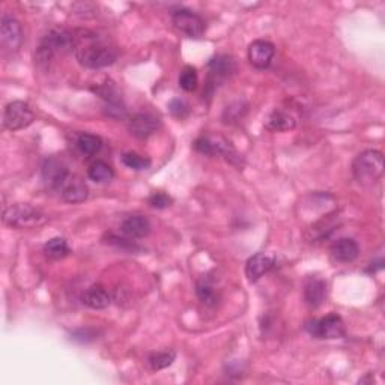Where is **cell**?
I'll use <instances>...</instances> for the list:
<instances>
[{"mask_svg":"<svg viewBox=\"0 0 385 385\" xmlns=\"http://www.w3.org/2000/svg\"><path fill=\"white\" fill-rule=\"evenodd\" d=\"M306 328L314 339H342L346 334L343 319L337 313H330L321 319H313L306 324Z\"/></svg>","mask_w":385,"mask_h":385,"instance_id":"8992f818","label":"cell"},{"mask_svg":"<svg viewBox=\"0 0 385 385\" xmlns=\"http://www.w3.org/2000/svg\"><path fill=\"white\" fill-rule=\"evenodd\" d=\"M194 149L197 153L203 155H223L232 165H238L241 162V155L237 153L230 142H227L223 137H213V136H201L196 138Z\"/></svg>","mask_w":385,"mask_h":385,"instance_id":"52a82bcc","label":"cell"},{"mask_svg":"<svg viewBox=\"0 0 385 385\" xmlns=\"http://www.w3.org/2000/svg\"><path fill=\"white\" fill-rule=\"evenodd\" d=\"M169 112L177 119H184L190 114V106L181 98H174L169 102Z\"/></svg>","mask_w":385,"mask_h":385,"instance_id":"f1b7e54d","label":"cell"},{"mask_svg":"<svg viewBox=\"0 0 385 385\" xmlns=\"http://www.w3.org/2000/svg\"><path fill=\"white\" fill-rule=\"evenodd\" d=\"M331 258L339 263H351L360 254L358 242L353 238H340L331 246Z\"/></svg>","mask_w":385,"mask_h":385,"instance_id":"e0dca14e","label":"cell"},{"mask_svg":"<svg viewBox=\"0 0 385 385\" xmlns=\"http://www.w3.org/2000/svg\"><path fill=\"white\" fill-rule=\"evenodd\" d=\"M297 126V119L292 114L285 110H274L273 113L268 114L265 119V128L268 131L273 133H282V131H290Z\"/></svg>","mask_w":385,"mask_h":385,"instance_id":"ffe728a7","label":"cell"},{"mask_svg":"<svg viewBox=\"0 0 385 385\" xmlns=\"http://www.w3.org/2000/svg\"><path fill=\"white\" fill-rule=\"evenodd\" d=\"M160 125L161 122L157 116L150 113H137L128 121V131H130L131 136L145 140L157 133Z\"/></svg>","mask_w":385,"mask_h":385,"instance_id":"4fadbf2b","label":"cell"},{"mask_svg":"<svg viewBox=\"0 0 385 385\" xmlns=\"http://www.w3.org/2000/svg\"><path fill=\"white\" fill-rule=\"evenodd\" d=\"M302 295H304L306 304L316 309L324 304L326 300V282L321 277H309L304 283V290H302Z\"/></svg>","mask_w":385,"mask_h":385,"instance_id":"2e32d148","label":"cell"},{"mask_svg":"<svg viewBox=\"0 0 385 385\" xmlns=\"http://www.w3.org/2000/svg\"><path fill=\"white\" fill-rule=\"evenodd\" d=\"M4 223L14 229H37L49 223V215L28 203H16L4 211Z\"/></svg>","mask_w":385,"mask_h":385,"instance_id":"277c9868","label":"cell"},{"mask_svg":"<svg viewBox=\"0 0 385 385\" xmlns=\"http://www.w3.org/2000/svg\"><path fill=\"white\" fill-rule=\"evenodd\" d=\"M353 174L363 186L377 184L384 174V155L381 150L367 149L358 154L353 162Z\"/></svg>","mask_w":385,"mask_h":385,"instance_id":"7a4b0ae2","label":"cell"},{"mask_svg":"<svg viewBox=\"0 0 385 385\" xmlns=\"http://www.w3.org/2000/svg\"><path fill=\"white\" fill-rule=\"evenodd\" d=\"M148 203L153 208H155V209H166L173 203V199L169 194L158 191V193H153L149 196Z\"/></svg>","mask_w":385,"mask_h":385,"instance_id":"f546056e","label":"cell"},{"mask_svg":"<svg viewBox=\"0 0 385 385\" xmlns=\"http://www.w3.org/2000/svg\"><path fill=\"white\" fill-rule=\"evenodd\" d=\"M276 56V47L265 40H256L249 45V61L256 69H266Z\"/></svg>","mask_w":385,"mask_h":385,"instance_id":"5bb4252c","label":"cell"},{"mask_svg":"<svg viewBox=\"0 0 385 385\" xmlns=\"http://www.w3.org/2000/svg\"><path fill=\"white\" fill-rule=\"evenodd\" d=\"M35 121V113L25 101L9 102L4 110V126L9 131L28 128Z\"/></svg>","mask_w":385,"mask_h":385,"instance_id":"9c48e42d","label":"cell"},{"mask_svg":"<svg viewBox=\"0 0 385 385\" xmlns=\"http://www.w3.org/2000/svg\"><path fill=\"white\" fill-rule=\"evenodd\" d=\"M88 177L93 182L104 184V182H109V181H112L114 178V170L112 169L110 165H107L106 161L97 160V161H93L92 165L89 166Z\"/></svg>","mask_w":385,"mask_h":385,"instance_id":"603a6c76","label":"cell"},{"mask_svg":"<svg viewBox=\"0 0 385 385\" xmlns=\"http://www.w3.org/2000/svg\"><path fill=\"white\" fill-rule=\"evenodd\" d=\"M81 302L92 310H104L110 306L112 298L106 288L101 285H93L88 288L83 295H81Z\"/></svg>","mask_w":385,"mask_h":385,"instance_id":"d6986e66","label":"cell"},{"mask_svg":"<svg viewBox=\"0 0 385 385\" xmlns=\"http://www.w3.org/2000/svg\"><path fill=\"white\" fill-rule=\"evenodd\" d=\"M196 294H197V297H199V300L203 302V304H206V306L217 304V300H218L217 290H215L214 283L209 278L203 277V278L199 280V282L196 283Z\"/></svg>","mask_w":385,"mask_h":385,"instance_id":"d4e9b609","label":"cell"},{"mask_svg":"<svg viewBox=\"0 0 385 385\" xmlns=\"http://www.w3.org/2000/svg\"><path fill=\"white\" fill-rule=\"evenodd\" d=\"M76 148L78 149L80 154H83L86 157H93L102 149V140L95 134L81 133L76 138Z\"/></svg>","mask_w":385,"mask_h":385,"instance_id":"44dd1931","label":"cell"},{"mask_svg":"<svg viewBox=\"0 0 385 385\" xmlns=\"http://www.w3.org/2000/svg\"><path fill=\"white\" fill-rule=\"evenodd\" d=\"M247 104H244L242 101H238L235 104H232V106H229L226 110H225V114H223V119L226 124H233L239 121L244 113L247 112Z\"/></svg>","mask_w":385,"mask_h":385,"instance_id":"83f0119b","label":"cell"},{"mask_svg":"<svg viewBox=\"0 0 385 385\" xmlns=\"http://www.w3.org/2000/svg\"><path fill=\"white\" fill-rule=\"evenodd\" d=\"M179 88L185 92H193L197 89V85H199V76H197L196 68L193 66H185L178 78Z\"/></svg>","mask_w":385,"mask_h":385,"instance_id":"484cf974","label":"cell"},{"mask_svg":"<svg viewBox=\"0 0 385 385\" xmlns=\"http://www.w3.org/2000/svg\"><path fill=\"white\" fill-rule=\"evenodd\" d=\"M69 52H74V32L54 28L40 41V45L37 47V61L40 64H47L54 56L66 54Z\"/></svg>","mask_w":385,"mask_h":385,"instance_id":"3957f363","label":"cell"},{"mask_svg":"<svg viewBox=\"0 0 385 385\" xmlns=\"http://www.w3.org/2000/svg\"><path fill=\"white\" fill-rule=\"evenodd\" d=\"M172 23L173 26L177 28L181 33H184L186 38H193V40L202 38L206 29L205 20L199 14H196L194 11L186 9V8L174 11V13L172 14Z\"/></svg>","mask_w":385,"mask_h":385,"instance_id":"ba28073f","label":"cell"},{"mask_svg":"<svg viewBox=\"0 0 385 385\" xmlns=\"http://www.w3.org/2000/svg\"><path fill=\"white\" fill-rule=\"evenodd\" d=\"M0 44L9 52H17L23 44V29L13 16L4 14L0 20Z\"/></svg>","mask_w":385,"mask_h":385,"instance_id":"30bf717a","label":"cell"},{"mask_svg":"<svg viewBox=\"0 0 385 385\" xmlns=\"http://www.w3.org/2000/svg\"><path fill=\"white\" fill-rule=\"evenodd\" d=\"M57 193L61 194V197L66 203L77 205V203H81L88 199L89 189H88L86 182L80 177H77V174H74V173H69L68 178L59 186Z\"/></svg>","mask_w":385,"mask_h":385,"instance_id":"7c38bea8","label":"cell"},{"mask_svg":"<svg viewBox=\"0 0 385 385\" xmlns=\"http://www.w3.org/2000/svg\"><path fill=\"white\" fill-rule=\"evenodd\" d=\"M274 265V256L268 253H256L246 263V277L250 283L258 282V280L273 270Z\"/></svg>","mask_w":385,"mask_h":385,"instance_id":"9a60e30c","label":"cell"},{"mask_svg":"<svg viewBox=\"0 0 385 385\" xmlns=\"http://www.w3.org/2000/svg\"><path fill=\"white\" fill-rule=\"evenodd\" d=\"M208 77L203 95L211 97L214 90L235 73V59L229 54H218L208 62Z\"/></svg>","mask_w":385,"mask_h":385,"instance_id":"5b68a950","label":"cell"},{"mask_svg":"<svg viewBox=\"0 0 385 385\" xmlns=\"http://www.w3.org/2000/svg\"><path fill=\"white\" fill-rule=\"evenodd\" d=\"M69 173L71 172L68 170V166L65 165V162L56 157L45 158L42 162V167H41L42 181L50 190H54V191L59 190V186L68 178Z\"/></svg>","mask_w":385,"mask_h":385,"instance_id":"8fae6325","label":"cell"},{"mask_svg":"<svg viewBox=\"0 0 385 385\" xmlns=\"http://www.w3.org/2000/svg\"><path fill=\"white\" fill-rule=\"evenodd\" d=\"M121 230L126 238L142 239L150 233V221L145 215H130L121 223Z\"/></svg>","mask_w":385,"mask_h":385,"instance_id":"ac0fdd59","label":"cell"},{"mask_svg":"<svg viewBox=\"0 0 385 385\" xmlns=\"http://www.w3.org/2000/svg\"><path fill=\"white\" fill-rule=\"evenodd\" d=\"M174 360H177V353H174L173 349H165V351L149 354L146 363L150 370L158 372V370L170 367Z\"/></svg>","mask_w":385,"mask_h":385,"instance_id":"cb8c5ba5","label":"cell"},{"mask_svg":"<svg viewBox=\"0 0 385 385\" xmlns=\"http://www.w3.org/2000/svg\"><path fill=\"white\" fill-rule=\"evenodd\" d=\"M42 250H44V254L47 256V258L54 259V261L64 259L69 253H71V249H69L66 239L61 238V237H56V238H52V239L47 241L44 244Z\"/></svg>","mask_w":385,"mask_h":385,"instance_id":"7402d4cb","label":"cell"},{"mask_svg":"<svg viewBox=\"0 0 385 385\" xmlns=\"http://www.w3.org/2000/svg\"><path fill=\"white\" fill-rule=\"evenodd\" d=\"M122 162L128 169H133L137 172L148 170L150 167V165H153L148 157H143L137 153H125L122 155Z\"/></svg>","mask_w":385,"mask_h":385,"instance_id":"4316f807","label":"cell"},{"mask_svg":"<svg viewBox=\"0 0 385 385\" xmlns=\"http://www.w3.org/2000/svg\"><path fill=\"white\" fill-rule=\"evenodd\" d=\"M74 56L77 62L89 69H101L116 62L119 52L106 38L98 33L78 29L74 30Z\"/></svg>","mask_w":385,"mask_h":385,"instance_id":"6da1fadb","label":"cell"}]
</instances>
